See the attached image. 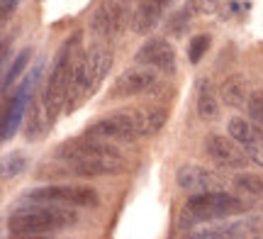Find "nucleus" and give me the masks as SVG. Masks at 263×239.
<instances>
[{"label":"nucleus","mask_w":263,"mask_h":239,"mask_svg":"<svg viewBox=\"0 0 263 239\" xmlns=\"http://www.w3.org/2000/svg\"><path fill=\"white\" fill-rule=\"evenodd\" d=\"M110 68H112V49L107 44H93L88 51L78 54L73 64L68 98H66V113H73L88 98H93L105 76L110 73Z\"/></svg>","instance_id":"1"},{"label":"nucleus","mask_w":263,"mask_h":239,"mask_svg":"<svg viewBox=\"0 0 263 239\" xmlns=\"http://www.w3.org/2000/svg\"><path fill=\"white\" fill-rule=\"evenodd\" d=\"M81 44V32H76L71 39H66L61 49H59L54 66L47 76V86H44V115H49V120L54 122L57 115L61 113V107H66V98H68V88H71V76H73V64H76V51Z\"/></svg>","instance_id":"2"},{"label":"nucleus","mask_w":263,"mask_h":239,"mask_svg":"<svg viewBox=\"0 0 263 239\" xmlns=\"http://www.w3.org/2000/svg\"><path fill=\"white\" fill-rule=\"evenodd\" d=\"M246 210V203L227 191H210L190 195L183 215H180V227H193L197 222H217L224 217H234Z\"/></svg>","instance_id":"3"},{"label":"nucleus","mask_w":263,"mask_h":239,"mask_svg":"<svg viewBox=\"0 0 263 239\" xmlns=\"http://www.w3.org/2000/svg\"><path fill=\"white\" fill-rule=\"evenodd\" d=\"M78 220L76 212L61 210V208H32L10 215L8 230L15 237H34V234H49L71 227Z\"/></svg>","instance_id":"4"},{"label":"nucleus","mask_w":263,"mask_h":239,"mask_svg":"<svg viewBox=\"0 0 263 239\" xmlns=\"http://www.w3.org/2000/svg\"><path fill=\"white\" fill-rule=\"evenodd\" d=\"M85 134L107 139V142H132L141 137L139 110H120L107 117H100L85 127Z\"/></svg>","instance_id":"5"},{"label":"nucleus","mask_w":263,"mask_h":239,"mask_svg":"<svg viewBox=\"0 0 263 239\" xmlns=\"http://www.w3.org/2000/svg\"><path fill=\"white\" fill-rule=\"evenodd\" d=\"M132 17L129 0H100L90 15V32L100 39H117Z\"/></svg>","instance_id":"6"},{"label":"nucleus","mask_w":263,"mask_h":239,"mask_svg":"<svg viewBox=\"0 0 263 239\" xmlns=\"http://www.w3.org/2000/svg\"><path fill=\"white\" fill-rule=\"evenodd\" d=\"M27 200L47 203V205H66V208H98L100 195L90 186H44L25 195Z\"/></svg>","instance_id":"7"},{"label":"nucleus","mask_w":263,"mask_h":239,"mask_svg":"<svg viewBox=\"0 0 263 239\" xmlns=\"http://www.w3.org/2000/svg\"><path fill=\"white\" fill-rule=\"evenodd\" d=\"M156 68L151 66H132L124 68L120 76L115 78L112 88H110V98L112 100H120V98H132V96H141V93H149L151 88L156 86Z\"/></svg>","instance_id":"8"},{"label":"nucleus","mask_w":263,"mask_h":239,"mask_svg":"<svg viewBox=\"0 0 263 239\" xmlns=\"http://www.w3.org/2000/svg\"><path fill=\"white\" fill-rule=\"evenodd\" d=\"M127 163L120 154H100L81 161H66V173L78 178H98V176H120L124 173Z\"/></svg>","instance_id":"9"},{"label":"nucleus","mask_w":263,"mask_h":239,"mask_svg":"<svg viewBox=\"0 0 263 239\" xmlns=\"http://www.w3.org/2000/svg\"><path fill=\"white\" fill-rule=\"evenodd\" d=\"M205 152L224 169H246V163L251 161L244 146L236 142L234 137H222V134H210L205 139Z\"/></svg>","instance_id":"10"},{"label":"nucleus","mask_w":263,"mask_h":239,"mask_svg":"<svg viewBox=\"0 0 263 239\" xmlns=\"http://www.w3.org/2000/svg\"><path fill=\"white\" fill-rule=\"evenodd\" d=\"M134 59H137V64L156 68L161 73H173L176 71V49L171 47V42L163 37L146 39Z\"/></svg>","instance_id":"11"},{"label":"nucleus","mask_w":263,"mask_h":239,"mask_svg":"<svg viewBox=\"0 0 263 239\" xmlns=\"http://www.w3.org/2000/svg\"><path fill=\"white\" fill-rule=\"evenodd\" d=\"M176 183L180 186V191H185L188 195L224 191L227 186V181L222 176H217L215 171H207L202 166H180L178 173H176Z\"/></svg>","instance_id":"12"},{"label":"nucleus","mask_w":263,"mask_h":239,"mask_svg":"<svg viewBox=\"0 0 263 239\" xmlns=\"http://www.w3.org/2000/svg\"><path fill=\"white\" fill-rule=\"evenodd\" d=\"M100 154H117L112 144H107V139H98L90 134L68 139L57 149V156L61 161H81V159H90V156H100Z\"/></svg>","instance_id":"13"},{"label":"nucleus","mask_w":263,"mask_h":239,"mask_svg":"<svg viewBox=\"0 0 263 239\" xmlns=\"http://www.w3.org/2000/svg\"><path fill=\"white\" fill-rule=\"evenodd\" d=\"M229 134L244 146L249 159L258 166H263V130L256 122H246L244 117H232L229 120Z\"/></svg>","instance_id":"14"},{"label":"nucleus","mask_w":263,"mask_h":239,"mask_svg":"<svg viewBox=\"0 0 263 239\" xmlns=\"http://www.w3.org/2000/svg\"><path fill=\"white\" fill-rule=\"evenodd\" d=\"M163 5L166 0H141L137 10L132 12V29L141 37H149L151 29L159 25L161 15H163Z\"/></svg>","instance_id":"15"},{"label":"nucleus","mask_w":263,"mask_h":239,"mask_svg":"<svg viewBox=\"0 0 263 239\" xmlns=\"http://www.w3.org/2000/svg\"><path fill=\"white\" fill-rule=\"evenodd\" d=\"M219 98H222V103L229 107H249V83H246L244 76H239V73H232V76H227L222 83H219Z\"/></svg>","instance_id":"16"},{"label":"nucleus","mask_w":263,"mask_h":239,"mask_svg":"<svg viewBox=\"0 0 263 239\" xmlns=\"http://www.w3.org/2000/svg\"><path fill=\"white\" fill-rule=\"evenodd\" d=\"M197 115L205 122H215L219 117V103H217V93L210 78L197 81Z\"/></svg>","instance_id":"17"},{"label":"nucleus","mask_w":263,"mask_h":239,"mask_svg":"<svg viewBox=\"0 0 263 239\" xmlns=\"http://www.w3.org/2000/svg\"><path fill=\"white\" fill-rule=\"evenodd\" d=\"M168 113L163 107H141L139 110V124H141V137H151L156 134L166 124Z\"/></svg>","instance_id":"18"},{"label":"nucleus","mask_w":263,"mask_h":239,"mask_svg":"<svg viewBox=\"0 0 263 239\" xmlns=\"http://www.w3.org/2000/svg\"><path fill=\"white\" fill-rule=\"evenodd\" d=\"M234 188L246 198H263V176L254 173H239L234 176Z\"/></svg>","instance_id":"19"},{"label":"nucleus","mask_w":263,"mask_h":239,"mask_svg":"<svg viewBox=\"0 0 263 239\" xmlns=\"http://www.w3.org/2000/svg\"><path fill=\"white\" fill-rule=\"evenodd\" d=\"M49 115L42 117V113H39V107L32 103V105L27 107V139L29 142H34V139H42L44 137V132H47V127H49Z\"/></svg>","instance_id":"20"},{"label":"nucleus","mask_w":263,"mask_h":239,"mask_svg":"<svg viewBox=\"0 0 263 239\" xmlns=\"http://www.w3.org/2000/svg\"><path fill=\"white\" fill-rule=\"evenodd\" d=\"M188 22H190V8L185 5L183 10H178L173 17H171L168 22V27H166V32H171L173 37H180L183 32H185V27H188Z\"/></svg>","instance_id":"21"},{"label":"nucleus","mask_w":263,"mask_h":239,"mask_svg":"<svg viewBox=\"0 0 263 239\" xmlns=\"http://www.w3.org/2000/svg\"><path fill=\"white\" fill-rule=\"evenodd\" d=\"M29 54H32V51H29V49H25V51H20V54H17V59L12 61V66H10V71H8V73H5V78H3V88H5V90H8L10 81H15V78H17L20 73H22V68L27 66Z\"/></svg>","instance_id":"22"},{"label":"nucleus","mask_w":263,"mask_h":239,"mask_svg":"<svg viewBox=\"0 0 263 239\" xmlns=\"http://www.w3.org/2000/svg\"><path fill=\"white\" fill-rule=\"evenodd\" d=\"M249 115L263 130V90H254L249 98Z\"/></svg>","instance_id":"23"},{"label":"nucleus","mask_w":263,"mask_h":239,"mask_svg":"<svg viewBox=\"0 0 263 239\" xmlns=\"http://www.w3.org/2000/svg\"><path fill=\"white\" fill-rule=\"evenodd\" d=\"M27 166V161H25V156H20V154H15V156H5L3 159V178H15L22 169Z\"/></svg>","instance_id":"24"},{"label":"nucleus","mask_w":263,"mask_h":239,"mask_svg":"<svg viewBox=\"0 0 263 239\" xmlns=\"http://www.w3.org/2000/svg\"><path fill=\"white\" fill-rule=\"evenodd\" d=\"M207 49H210V37H207V34H197V37L190 42V61L197 64V61L207 54Z\"/></svg>","instance_id":"25"},{"label":"nucleus","mask_w":263,"mask_h":239,"mask_svg":"<svg viewBox=\"0 0 263 239\" xmlns=\"http://www.w3.org/2000/svg\"><path fill=\"white\" fill-rule=\"evenodd\" d=\"M166 3H168V0H166Z\"/></svg>","instance_id":"26"}]
</instances>
